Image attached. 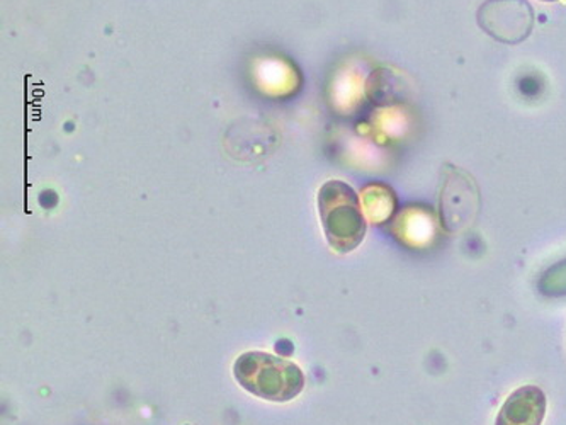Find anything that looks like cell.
<instances>
[{
  "label": "cell",
  "instance_id": "6da1fadb",
  "mask_svg": "<svg viewBox=\"0 0 566 425\" xmlns=\"http://www.w3.org/2000/svg\"><path fill=\"white\" fill-rule=\"evenodd\" d=\"M233 376L247 393L273 404L291 402L306 385L298 364L264 351L240 354L233 363Z\"/></svg>",
  "mask_w": 566,
  "mask_h": 425
},
{
  "label": "cell",
  "instance_id": "7a4b0ae2",
  "mask_svg": "<svg viewBox=\"0 0 566 425\" xmlns=\"http://www.w3.org/2000/svg\"><path fill=\"white\" fill-rule=\"evenodd\" d=\"M316 201L325 239L335 252L350 253L365 242L368 220L353 186L344 180H327Z\"/></svg>",
  "mask_w": 566,
  "mask_h": 425
},
{
  "label": "cell",
  "instance_id": "3957f363",
  "mask_svg": "<svg viewBox=\"0 0 566 425\" xmlns=\"http://www.w3.org/2000/svg\"><path fill=\"white\" fill-rule=\"evenodd\" d=\"M480 211V191L471 174L448 164L439 189V224L449 235L468 230Z\"/></svg>",
  "mask_w": 566,
  "mask_h": 425
},
{
  "label": "cell",
  "instance_id": "277c9868",
  "mask_svg": "<svg viewBox=\"0 0 566 425\" xmlns=\"http://www.w3.org/2000/svg\"><path fill=\"white\" fill-rule=\"evenodd\" d=\"M476 19L489 37L505 44L526 41L536 21L527 0H486L480 6Z\"/></svg>",
  "mask_w": 566,
  "mask_h": 425
},
{
  "label": "cell",
  "instance_id": "5b68a950",
  "mask_svg": "<svg viewBox=\"0 0 566 425\" xmlns=\"http://www.w3.org/2000/svg\"><path fill=\"white\" fill-rule=\"evenodd\" d=\"M438 212L426 205H407L398 209L394 220L387 225L391 237L407 249L422 250L434 243L438 237Z\"/></svg>",
  "mask_w": 566,
  "mask_h": 425
},
{
  "label": "cell",
  "instance_id": "8992f818",
  "mask_svg": "<svg viewBox=\"0 0 566 425\" xmlns=\"http://www.w3.org/2000/svg\"><path fill=\"white\" fill-rule=\"evenodd\" d=\"M548 398L536 385H524L505 398L496 414L495 425H543Z\"/></svg>",
  "mask_w": 566,
  "mask_h": 425
},
{
  "label": "cell",
  "instance_id": "52a82bcc",
  "mask_svg": "<svg viewBox=\"0 0 566 425\" xmlns=\"http://www.w3.org/2000/svg\"><path fill=\"white\" fill-rule=\"evenodd\" d=\"M366 220L375 227H385L398 212V196L394 187L385 183L366 184L359 193Z\"/></svg>",
  "mask_w": 566,
  "mask_h": 425
},
{
  "label": "cell",
  "instance_id": "ba28073f",
  "mask_svg": "<svg viewBox=\"0 0 566 425\" xmlns=\"http://www.w3.org/2000/svg\"><path fill=\"white\" fill-rule=\"evenodd\" d=\"M255 81L262 85V91L271 92V96L283 97L291 96V92H296L302 77L293 63H283L281 59H269L259 63L255 69Z\"/></svg>",
  "mask_w": 566,
  "mask_h": 425
},
{
  "label": "cell",
  "instance_id": "9c48e42d",
  "mask_svg": "<svg viewBox=\"0 0 566 425\" xmlns=\"http://www.w3.org/2000/svg\"><path fill=\"white\" fill-rule=\"evenodd\" d=\"M365 91L376 106H398L407 96V84L394 70L378 69L369 75Z\"/></svg>",
  "mask_w": 566,
  "mask_h": 425
},
{
  "label": "cell",
  "instance_id": "30bf717a",
  "mask_svg": "<svg viewBox=\"0 0 566 425\" xmlns=\"http://www.w3.org/2000/svg\"><path fill=\"white\" fill-rule=\"evenodd\" d=\"M409 116L401 110V106H385L378 111L376 116V125L379 135L390 138H400L409 129Z\"/></svg>",
  "mask_w": 566,
  "mask_h": 425
},
{
  "label": "cell",
  "instance_id": "8fae6325",
  "mask_svg": "<svg viewBox=\"0 0 566 425\" xmlns=\"http://www.w3.org/2000/svg\"><path fill=\"white\" fill-rule=\"evenodd\" d=\"M539 291L546 297H565L566 294V261L558 262L543 274L537 282Z\"/></svg>",
  "mask_w": 566,
  "mask_h": 425
},
{
  "label": "cell",
  "instance_id": "7c38bea8",
  "mask_svg": "<svg viewBox=\"0 0 566 425\" xmlns=\"http://www.w3.org/2000/svg\"><path fill=\"white\" fill-rule=\"evenodd\" d=\"M543 2H558V0H543Z\"/></svg>",
  "mask_w": 566,
  "mask_h": 425
}]
</instances>
